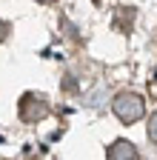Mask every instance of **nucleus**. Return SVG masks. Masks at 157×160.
<instances>
[{"label": "nucleus", "instance_id": "1", "mask_svg": "<svg viewBox=\"0 0 157 160\" xmlns=\"http://www.w3.org/2000/svg\"><path fill=\"white\" fill-rule=\"evenodd\" d=\"M114 114L123 120V123H134V120H140L143 112H146V103H143V97L140 94H134V92H120L114 97Z\"/></svg>", "mask_w": 157, "mask_h": 160}, {"label": "nucleus", "instance_id": "6", "mask_svg": "<svg viewBox=\"0 0 157 160\" xmlns=\"http://www.w3.org/2000/svg\"><path fill=\"white\" fill-rule=\"evenodd\" d=\"M154 92H157V72H154Z\"/></svg>", "mask_w": 157, "mask_h": 160}, {"label": "nucleus", "instance_id": "7", "mask_svg": "<svg viewBox=\"0 0 157 160\" xmlns=\"http://www.w3.org/2000/svg\"><path fill=\"white\" fill-rule=\"evenodd\" d=\"M37 3H52V0H37Z\"/></svg>", "mask_w": 157, "mask_h": 160}, {"label": "nucleus", "instance_id": "2", "mask_svg": "<svg viewBox=\"0 0 157 160\" xmlns=\"http://www.w3.org/2000/svg\"><path fill=\"white\" fill-rule=\"evenodd\" d=\"M46 114H49L46 97H40V94H26L20 100V120H23V123H37V120H43Z\"/></svg>", "mask_w": 157, "mask_h": 160}, {"label": "nucleus", "instance_id": "4", "mask_svg": "<svg viewBox=\"0 0 157 160\" xmlns=\"http://www.w3.org/2000/svg\"><path fill=\"white\" fill-rule=\"evenodd\" d=\"M149 140L157 143V114H151V120H149Z\"/></svg>", "mask_w": 157, "mask_h": 160}, {"label": "nucleus", "instance_id": "3", "mask_svg": "<svg viewBox=\"0 0 157 160\" xmlns=\"http://www.w3.org/2000/svg\"><path fill=\"white\" fill-rule=\"evenodd\" d=\"M106 160H137V149L129 140H114L106 152Z\"/></svg>", "mask_w": 157, "mask_h": 160}, {"label": "nucleus", "instance_id": "5", "mask_svg": "<svg viewBox=\"0 0 157 160\" xmlns=\"http://www.w3.org/2000/svg\"><path fill=\"white\" fill-rule=\"evenodd\" d=\"M6 34H9V23H3V20H0V43L6 40Z\"/></svg>", "mask_w": 157, "mask_h": 160}]
</instances>
